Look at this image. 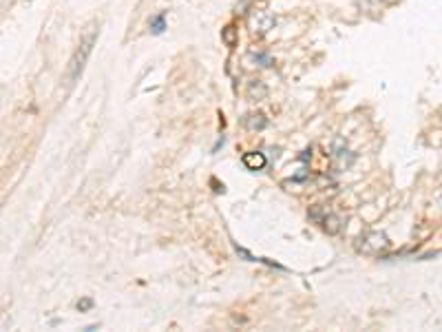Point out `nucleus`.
Wrapping results in <instances>:
<instances>
[{
  "mask_svg": "<svg viewBox=\"0 0 442 332\" xmlns=\"http://www.w3.org/2000/svg\"><path fill=\"white\" fill-rule=\"evenodd\" d=\"M95 42H98V27L93 25V27H89V31L82 36L80 44H77V49L73 51V55H71V60H69V66H66V82H69V85H73V82L80 80L82 71H84L89 58H91V53H93Z\"/></svg>",
  "mask_w": 442,
  "mask_h": 332,
  "instance_id": "1",
  "label": "nucleus"
},
{
  "mask_svg": "<svg viewBox=\"0 0 442 332\" xmlns=\"http://www.w3.org/2000/svg\"><path fill=\"white\" fill-rule=\"evenodd\" d=\"M354 248L361 255H367V257H378V255H385L389 251L391 241L383 230H367L354 241Z\"/></svg>",
  "mask_w": 442,
  "mask_h": 332,
  "instance_id": "2",
  "label": "nucleus"
},
{
  "mask_svg": "<svg viewBox=\"0 0 442 332\" xmlns=\"http://www.w3.org/2000/svg\"><path fill=\"white\" fill-rule=\"evenodd\" d=\"M274 25H277V18H274V14H270L266 9H254L248 18V27L252 29V33H259V36L274 29Z\"/></svg>",
  "mask_w": 442,
  "mask_h": 332,
  "instance_id": "3",
  "label": "nucleus"
},
{
  "mask_svg": "<svg viewBox=\"0 0 442 332\" xmlns=\"http://www.w3.org/2000/svg\"><path fill=\"white\" fill-rule=\"evenodd\" d=\"M318 224H321V228L327 232V235H338L340 230H343V219L338 217V215H334V213H327L323 215L321 217V221H318Z\"/></svg>",
  "mask_w": 442,
  "mask_h": 332,
  "instance_id": "4",
  "label": "nucleus"
},
{
  "mask_svg": "<svg viewBox=\"0 0 442 332\" xmlns=\"http://www.w3.org/2000/svg\"><path fill=\"white\" fill-rule=\"evenodd\" d=\"M266 164H268L266 155L259 151H250L243 155V166L248 171H261V169H266Z\"/></svg>",
  "mask_w": 442,
  "mask_h": 332,
  "instance_id": "5",
  "label": "nucleus"
},
{
  "mask_svg": "<svg viewBox=\"0 0 442 332\" xmlns=\"http://www.w3.org/2000/svg\"><path fill=\"white\" fill-rule=\"evenodd\" d=\"M245 126H248L250 131H263L268 126V120H266L263 113H252V115L245 118Z\"/></svg>",
  "mask_w": 442,
  "mask_h": 332,
  "instance_id": "6",
  "label": "nucleus"
},
{
  "mask_svg": "<svg viewBox=\"0 0 442 332\" xmlns=\"http://www.w3.org/2000/svg\"><path fill=\"white\" fill-rule=\"evenodd\" d=\"M268 96V87L263 85L261 80H252L248 85V98L250 100H261V98H266Z\"/></svg>",
  "mask_w": 442,
  "mask_h": 332,
  "instance_id": "7",
  "label": "nucleus"
},
{
  "mask_svg": "<svg viewBox=\"0 0 442 332\" xmlns=\"http://www.w3.org/2000/svg\"><path fill=\"white\" fill-rule=\"evenodd\" d=\"M221 40H223V44H226V47H237V42H239V31H237V27L228 25L226 29H221Z\"/></svg>",
  "mask_w": 442,
  "mask_h": 332,
  "instance_id": "8",
  "label": "nucleus"
},
{
  "mask_svg": "<svg viewBox=\"0 0 442 332\" xmlns=\"http://www.w3.org/2000/svg\"><path fill=\"white\" fill-rule=\"evenodd\" d=\"M166 31V14H157L155 18H150V33L153 36H161Z\"/></svg>",
  "mask_w": 442,
  "mask_h": 332,
  "instance_id": "9",
  "label": "nucleus"
},
{
  "mask_svg": "<svg viewBox=\"0 0 442 332\" xmlns=\"http://www.w3.org/2000/svg\"><path fill=\"white\" fill-rule=\"evenodd\" d=\"M325 213H327V208H325V206H321V204H316V206H312L310 210H307V217L318 224V221H321V217H323Z\"/></svg>",
  "mask_w": 442,
  "mask_h": 332,
  "instance_id": "10",
  "label": "nucleus"
},
{
  "mask_svg": "<svg viewBox=\"0 0 442 332\" xmlns=\"http://www.w3.org/2000/svg\"><path fill=\"white\" fill-rule=\"evenodd\" d=\"M252 58H254L261 66H272V64H274V60H272L270 53H252Z\"/></svg>",
  "mask_w": 442,
  "mask_h": 332,
  "instance_id": "11",
  "label": "nucleus"
},
{
  "mask_svg": "<svg viewBox=\"0 0 442 332\" xmlns=\"http://www.w3.org/2000/svg\"><path fill=\"white\" fill-rule=\"evenodd\" d=\"M91 308H93V299L91 297H84V299L77 301V310H80V312H86V310H91Z\"/></svg>",
  "mask_w": 442,
  "mask_h": 332,
  "instance_id": "12",
  "label": "nucleus"
},
{
  "mask_svg": "<svg viewBox=\"0 0 442 332\" xmlns=\"http://www.w3.org/2000/svg\"><path fill=\"white\" fill-rule=\"evenodd\" d=\"M383 3H394V0H383Z\"/></svg>",
  "mask_w": 442,
  "mask_h": 332,
  "instance_id": "13",
  "label": "nucleus"
}]
</instances>
